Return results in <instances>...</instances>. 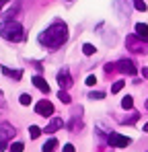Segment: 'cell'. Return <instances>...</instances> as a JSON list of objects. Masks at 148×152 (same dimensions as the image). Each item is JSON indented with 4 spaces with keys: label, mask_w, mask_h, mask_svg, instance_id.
I'll use <instances>...</instances> for the list:
<instances>
[{
    "label": "cell",
    "mask_w": 148,
    "mask_h": 152,
    "mask_svg": "<svg viewBox=\"0 0 148 152\" xmlns=\"http://www.w3.org/2000/svg\"><path fill=\"white\" fill-rule=\"evenodd\" d=\"M19 103H21V105H31V95L23 93V95L19 97Z\"/></svg>",
    "instance_id": "cell-18"
},
{
    "label": "cell",
    "mask_w": 148,
    "mask_h": 152,
    "mask_svg": "<svg viewBox=\"0 0 148 152\" xmlns=\"http://www.w3.org/2000/svg\"><path fill=\"white\" fill-rule=\"evenodd\" d=\"M142 76H144V78H148V68H142Z\"/></svg>",
    "instance_id": "cell-22"
},
{
    "label": "cell",
    "mask_w": 148,
    "mask_h": 152,
    "mask_svg": "<svg viewBox=\"0 0 148 152\" xmlns=\"http://www.w3.org/2000/svg\"><path fill=\"white\" fill-rule=\"evenodd\" d=\"M134 6H136V10H140V12L146 10V2H144V0H134Z\"/></svg>",
    "instance_id": "cell-16"
},
{
    "label": "cell",
    "mask_w": 148,
    "mask_h": 152,
    "mask_svg": "<svg viewBox=\"0 0 148 152\" xmlns=\"http://www.w3.org/2000/svg\"><path fill=\"white\" fill-rule=\"evenodd\" d=\"M132 105H134V99L132 97H123V101H122L123 109H132Z\"/></svg>",
    "instance_id": "cell-17"
},
{
    "label": "cell",
    "mask_w": 148,
    "mask_h": 152,
    "mask_svg": "<svg viewBox=\"0 0 148 152\" xmlns=\"http://www.w3.org/2000/svg\"><path fill=\"white\" fill-rule=\"evenodd\" d=\"M146 109H148V101H146Z\"/></svg>",
    "instance_id": "cell-26"
},
{
    "label": "cell",
    "mask_w": 148,
    "mask_h": 152,
    "mask_svg": "<svg viewBox=\"0 0 148 152\" xmlns=\"http://www.w3.org/2000/svg\"><path fill=\"white\" fill-rule=\"evenodd\" d=\"M58 97H60V101H62V103H66V105H68V103L72 101V99H70V95L66 93V88H60V93H58Z\"/></svg>",
    "instance_id": "cell-12"
},
{
    "label": "cell",
    "mask_w": 148,
    "mask_h": 152,
    "mask_svg": "<svg viewBox=\"0 0 148 152\" xmlns=\"http://www.w3.org/2000/svg\"><path fill=\"white\" fill-rule=\"evenodd\" d=\"M68 39V27L64 25L62 21H56L39 35V43H43L49 50H58L62 43H66Z\"/></svg>",
    "instance_id": "cell-1"
},
{
    "label": "cell",
    "mask_w": 148,
    "mask_h": 152,
    "mask_svg": "<svg viewBox=\"0 0 148 152\" xmlns=\"http://www.w3.org/2000/svg\"><path fill=\"white\" fill-rule=\"evenodd\" d=\"M136 37H140L142 41H148V25L138 23V25H136Z\"/></svg>",
    "instance_id": "cell-8"
},
{
    "label": "cell",
    "mask_w": 148,
    "mask_h": 152,
    "mask_svg": "<svg viewBox=\"0 0 148 152\" xmlns=\"http://www.w3.org/2000/svg\"><path fill=\"white\" fill-rule=\"evenodd\" d=\"M6 2H8V0H0V8H2V6H4Z\"/></svg>",
    "instance_id": "cell-24"
},
{
    "label": "cell",
    "mask_w": 148,
    "mask_h": 152,
    "mask_svg": "<svg viewBox=\"0 0 148 152\" xmlns=\"http://www.w3.org/2000/svg\"><path fill=\"white\" fill-rule=\"evenodd\" d=\"M95 51H97V48H95L93 43H84V45H82V53H84V56H93Z\"/></svg>",
    "instance_id": "cell-11"
},
{
    "label": "cell",
    "mask_w": 148,
    "mask_h": 152,
    "mask_svg": "<svg viewBox=\"0 0 148 152\" xmlns=\"http://www.w3.org/2000/svg\"><path fill=\"white\" fill-rule=\"evenodd\" d=\"M33 84H35L43 95H48V93H49V84L45 82V78H41V76H33Z\"/></svg>",
    "instance_id": "cell-7"
},
{
    "label": "cell",
    "mask_w": 148,
    "mask_h": 152,
    "mask_svg": "<svg viewBox=\"0 0 148 152\" xmlns=\"http://www.w3.org/2000/svg\"><path fill=\"white\" fill-rule=\"evenodd\" d=\"M89 97H91L93 101H95V99H97V101H101V99H105V93H91Z\"/></svg>",
    "instance_id": "cell-20"
},
{
    "label": "cell",
    "mask_w": 148,
    "mask_h": 152,
    "mask_svg": "<svg viewBox=\"0 0 148 152\" xmlns=\"http://www.w3.org/2000/svg\"><path fill=\"white\" fill-rule=\"evenodd\" d=\"M8 150H10V152H23L25 150V144H23V142H15V144H10Z\"/></svg>",
    "instance_id": "cell-13"
},
{
    "label": "cell",
    "mask_w": 148,
    "mask_h": 152,
    "mask_svg": "<svg viewBox=\"0 0 148 152\" xmlns=\"http://www.w3.org/2000/svg\"><path fill=\"white\" fill-rule=\"evenodd\" d=\"M62 126H64V121H62L60 117H56V119H51L49 126H45V132H48V134H53V132H58Z\"/></svg>",
    "instance_id": "cell-9"
},
{
    "label": "cell",
    "mask_w": 148,
    "mask_h": 152,
    "mask_svg": "<svg viewBox=\"0 0 148 152\" xmlns=\"http://www.w3.org/2000/svg\"><path fill=\"white\" fill-rule=\"evenodd\" d=\"M123 84H125V80H117V82L111 86V93H113V95H115V93H119V91L123 88Z\"/></svg>",
    "instance_id": "cell-15"
},
{
    "label": "cell",
    "mask_w": 148,
    "mask_h": 152,
    "mask_svg": "<svg viewBox=\"0 0 148 152\" xmlns=\"http://www.w3.org/2000/svg\"><path fill=\"white\" fill-rule=\"evenodd\" d=\"M58 84H60V88H70L72 86V76H70V72L66 68L58 74Z\"/></svg>",
    "instance_id": "cell-6"
},
{
    "label": "cell",
    "mask_w": 148,
    "mask_h": 152,
    "mask_svg": "<svg viewBox=\"0 0 148 152\" xmlns=\"http://www.w3.org/2000/svg\"><path fill=\"white\" fill-rule=\"evenodd\" d=\"M35 113L41 115V117H51V115H53V105L43 99V101H39L35 105Z\"/></svg>",
    "instance_id": "cell-3"
},
{
    "label": "cell",
    "mask_w": 148,
    "mask_h": 152,
    "mask_svg": "<svg viewBox=\"0 0 148 152\" xmlns=\"http://www.w3.org/2000/svg\"><path fill=\"white\" fill-rule=\"evenodd\" d=\"M4 148H6V142H0V152H4Z\"/></svg>",
    "instance_id": "cell-23"
},
{
    "label": "cell",
    "mask_w": 148,
    "mask_h": 152,
    "mask_svg": "<svg viewBox=\"0 0 148 152\" xmlns=\"http://www.w3.org/2000/svg\"><path fill=\"white\" fill-rule=\"evenodd\" d=\"M62 152H76V150H74V146H72V144H66V146H64V150H62Z\"/></svg>",
    "instance_id": "cell-21"
},
{
    "label": "cell",
    "mask_w": 148,
    "mask_h": 152,
    "mask_svg": "<svg viewBox=\"0 0 148 152\" xmlns=\"http://www.w3.org/2000/svg\"><path fill=\"white\" fill-rule=\"evenodd\" d=\"M115 68H117L119 72H123V74H130V76L136 74V66H134V62H132V60H122Z\"/></svg>",
    "instance_id": "cell-5"
},
{
    "label": "cell",
    "mask_w": 148,
    "mask_h": 152,
    "mask_svg": "<svg viewBox=\"0 0 148 152\" xmlns=\"http://www.w3.org/2000/svg\"><path fill=\"white\" fill-rule=\"evenodd\" d=\"M29 134H31V138L35 140V138H39V136H41V127H37V126H31V127H29Z\"/></svg>",
    "instance_id": "cell-14"
},
{
    "label": "cell",
    "mask_w": 148,
    "mask_h": 152,
    "mask_svg": "<svg viewBox=\"0 0 148 152\" xmlns=\"http://www.w3.org/2000/svg\"><path fill=\"white\" fill-rule=\"evenodd\" d=\"M56 146H58V140H56V138H51V140H48V142L43 144V148H41V150H43V152H53V150H56Z\"/></svg>",
    "instance_id": "cell-10"
},
{
    "label": "cell",
    "mask_w": 148,
    "mask_h": 152,
    "mask_svg": "<svg viewBox=\"0 0 148 152\" xmlns=\"http://www.w3.org/2000/svg\"><path fill=\"white\" fill-rule=\"evenodd\" d=\"M130 144H132V140H130L127 136H122V134H111V136H109V146L125 148V146H130Z\"/></svg>",
    "instance_id": "cell-4"
},
{
    "label": "cell",
    "mask_w": 148,
    "mask_h": 152,
    "mask_svg": "<svg viewBox=\"0 0 148 152\" xmlns=\"http://www.w3.org/2000/svg\"><path fill=\"white\" fill-rule=\"evenodd\" d=\"M0 37H4L6 41H21L25 37V31L17 21L8 19V21L0 23Z\"/></svg>",
    "instance_id": "cell-2"
},
{
    "label": "cell",
    "mask_w": 148,
    "mask_h": 152,
    "mask_svg": "<svg viewBox=\"0 0 148 152\" xmlns=\"http://www.w3.org/2000/svg\"><path fill=\"white\" fill-rule=\"evenodd\" d=\"M84 82H86L89 86H93V84L97 82V76H95V74H89V76H86V80H84Z\"/></svg>",
    "instance_id": "cell-19"
},
{
    "label": "cell",
    "mask_w": 148,
    "mask_h": 152,
    "mask_svg": "<svg viewBox=\"0 0 148 152\" xmlns=\"http://www.w3.org/2000/svg\"><path fill=\"white\" fill-rule=\"evenodd\" d=\"M144 132H148V124H144Z\"/></svg>",
    "instance_id": "cell-25"
}]
</instances>
